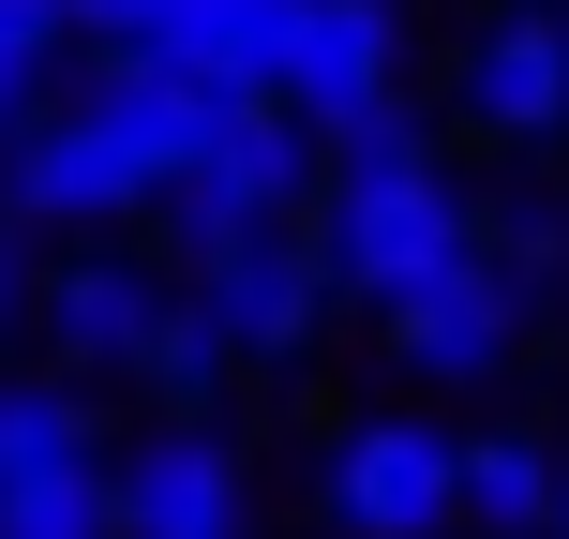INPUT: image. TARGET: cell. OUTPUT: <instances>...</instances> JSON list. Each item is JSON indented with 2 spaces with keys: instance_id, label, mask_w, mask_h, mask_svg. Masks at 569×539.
<instances>
[{
  "instance_id": "cell-18",
  "label": "cell",
  "mask_w": 569,
  "mask_h": 539,
  "mask_svg": "<svg viewBox=\"0 0 569 539\" xmlns=\"http://www.w3.org/2000/svg\"><path fill=\"white\" fill-rule=\"evenodd\" d=\"M16 300H46V270H30V226H0V330H16Z\"/></svg>"
},
{
  "instance_id": "cell-13",
  "label": "cell",
  "mask_w": 569,
  "mask_h": 539,
  "mask_svg": "<svg viewBox=\"0 0 569 539\" xmlns=\"http://www.w3.org/2000/svg\"><path fill=\"white\" fill-rule=\"evenodd\" d=\"M0 539H120V480L106 465H30V480H0Z\"/></svg>"
},
{
  "instance_id": "cell-5",
  "label": "cell",
  "mask_w": 569,
  "mask_h": 539,
  "mask_svg": "<svg viewBox=\"0 0 569 539\" xmlns=\"http://www.w3.org/2000/svg\"><path fill=\"white\" fill-rule=\"evenodd\" d=\"M330 525L345 539H435V525H465V435H435V420H360L330 450Z\"/></svg>"
},
{
  "instance_id": "cell-14",
  "label": "cell",
  "mask_w": 569,
  "mask_h": 539,
  "mask_svg": "<svg viewBox=\"0 0 569 539\" xmlns=\"http://www.w3.org/2000/svg\"><path fill=\"white\" fill-rule=\"evenodd\" d=\"M60 60H76V0H0V136L60 106Z\"/></svg>"
},
{
  "instance_id": "cell-8",
  "label": "cell",
  "mask_w": 569,
  "mask_h": 539,
  "mask_svg": "<svg viewBox=\"0 0 569 539\" xmlns=\"http://www.w3.org/2000/svg\"><path fill=\"white\" fill-rule=\"evenodd\" d=\"M284 46H300V0H180L136 60L196 76L210 106H284Z\"/></svg>"
},
{
  "instance_id": "cell-4",
  "label": "cell",
  "mask_w": 569,
  "mask_h": 539,
  "mask_svg": "<svg viewBox=\"0 0 569 539\" xmlns=\"http://www.w3.org/2000/svg\"><path fill=\"white\" fill-rule=\"evenodd\" d=\"M180 300L226 330V360H300L315 315H330L315 226H256V240H226V256H196V270H180Z\"/></svg>"
},
{
  "instance_id": "cell-12",
  "label": "cell",
  "mask_w": 569,
  "mask_h": 539,
  "mask_svg": "<svg viewBox=\"0 0 569 539\" xmlns=\"http://www.w3.org/2000/svg\"><path fill=\"white\" fill-rule=\"evenodd\" d=\"M555 510H569V480L525 435H465V525H495V539H555Z\"/></svg>"
},
{
  "instance_id": "cell-19",
  "label": "cell",
  "mask_w": 569,
  "mask_h": 539,
  "mask_svg": "<svg viewBox=\"0 0 569 539\" xmlns=\"http://www.w3.org/2000/svg\"><path fill=\"white\" fill-rule=\"evenodd\" d=\"M555 539H569V510H555Z\"/></svg>"
},
{
  "instance_id": "cell-1",
  "label": "cell",
  "mask_w": 569,
  "mask_h": 539,
  "mask_svg": "<svg viewBox=\"0 0 569 539\" xmlns=\"http://www.w3.org/2000/svg\"><path fill=\"white\" fill-rule=\"evenodd\" d=\"M465 256H480V210L435 180V150H405V166H330V196H315V270H330V300L405 315Z\"/></svg>"
},
{
  "instance_id": "cell-16",
  "label": "cell",
  "mask_w": 569,
  "mask_h": 539,
  "mask_svg": "<svg viewBox=\"0 0 569 539\" xmlns=\"http://www.w3.org/2000/svg\"><path fill=\"white\" fill-rule=\"evenodd\" d=\"M136 375H150V390H166V405H180V420H196V405H210V390H226V375H240V360H226V330H210V315H196V300H166V330H150V360H136Z\"/></svg>"
},
{
  "instance_id": "cell-6",
  "label": "cell",
  "mask_w": 569,
  "mask_h": 539,
  "mask_svg": "<svg viewBox=\"0 0 569 539\" xmlns=\"http://www.w3.org/2000/svg\"><path fill=\"white\" fill-rule=\"evenodd\" d=\"M405 90V0H300V46H284V106L330 136V120L390 106Z\"/></svg>"
},
{
  "instance_id": "cell-9",
  "label": "cell",
  "mask_w": 569,
  "mask_h": 539,
  "mask_svg": "<svg viewBox=\"0 0 569 539\" xmlns=\"http://www.w3.org/2000/svg\"><path fill=\"white\" fill-rule=\"evenodd\" d=\"M390 345H405V375H450V390H465V375H495L525 345V285L495 256H465V270H435L420 300L390 315Z\"/></svg>"
},
{
  "instance_id": "cell-10",
  "label": "cell",
  "mask_w": 569,
  "mask_h": 539,
  "mask_svg": "<svg viewBox=\"0 0 569 539\" xmlns=\"http://www.w3.org/2000/svg\"><path fill=\"white\" fill-rule=\"evenodd\" d=\"M150 330H166V270H136V256H76V270H46V345H60L76 375L150 360Z\"/></svg>"
},
{
  "instance_id": "cell-2",
  "label": "cell",
  "mask_w": 569,
  "mask_h": 539,
  "mask_svg": "<svg viewBox=\"0 0 569 539\" xmlns=\"http://www.w3.org/2000/svg\"><path fill=\"white\" fill-rule=\"evenodd\" d=\"M315 196H330V136H315L300 106H226L210 150H196L150 210H166L180 270H196V256H226V240H256V226H300Z\"/></svg>"
},
{
  "instance_id": "cell-15",
  "label": "cell",
  "mask_w": 569,
  "mask_h": 539,
  "mask_svg": "<svg viewBox=\"0 0 569 539\" xmlns=\"http://www.w3.org/2000/svg\"><path fill=\"white\" fill-rule=\"evenodd\" d=\"M30 465H90V405L46 375H0V480H30Z\"/></svg>"
},
{
  "instance_id": "cell-3",
  "label": "cell",
  "mask_w": 569,
  "mask_h": 539,
  "mask_svg": "<svg viewBox=\"0 0 569 539\" xmlns=\"http://www.w3.org/2000/svg\"><path fill=\"white\" fill-rule=\"evenodd\" d=\"M150 196H166V166H150L90 90L0 136V226H120V210H150Z\"/></svg>"
},
{
  "instance_id": "cell-11",
  "label": "cell",
  "mask_w": 569,
  "mask_h": 539,
  "mask_svg": "<svg viewBox=\"0 0 569 539\" xmlns=\"http://www.w3.org/2000/svg\"><path fill=\"white\" fill-rule=\"evenodd\" d=\"M120 539H240V465L210 450L196 420L150 435V450L120 465Z\"/></svg>"
},
{
  "instance_id": "cell-17",
  "label": "cell",
  "mask_w": 569,
  "mask_h": 539,
  "mask_svg": "<svg viewBox=\"0 0 569 539\" xmlns=\"http://www.w3.org/2000/svg\"><path fill=\"white\" fill-rule=\"evenodd\" d=\"M180 0H76V46H106V60H136L150 30H166Z\"/></svg>"
},
{
  "instance_id": "cell-7",
  "label": "cell",
  "mask_w": 569,
  "mask_h": 539,
  "mask_svg": "<svg viewBox=\"0 0 569 539\" xmlns=\"http://www.w3.org/2000/svg\"><path fill=\"white\" fill-rule=\"evenodd\" d=\"M465 120L510 136V150L569 136V16H555V0H510V16L465 46Z\"/></svg>"
}]
</instances>
